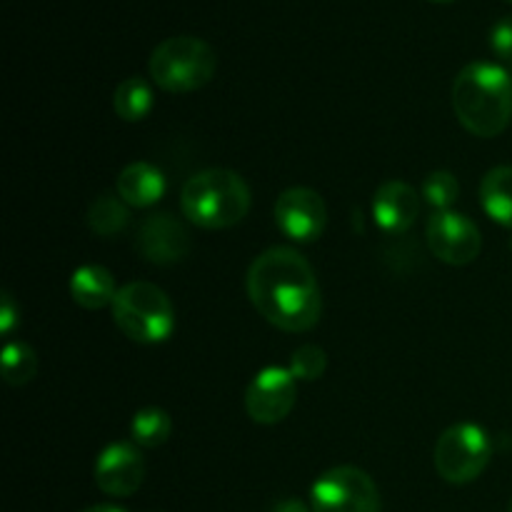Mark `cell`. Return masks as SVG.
I'll use <instances>...</instances> for the list:
<instances>
[{
	"instance_id": "1",
	"label": "cell",
	"mask_w": 512,
	"mask_h": 512,
	"mask_svg": "<svg viewBox=\"0 0 512 512\" xmlns=\"http://www.w3.org/2000/svg\"><path fill=\"white\" fill-rule=\"evenodd\" d=\"M253 308L285 333H308L323 313V295L308 260L293 248H268L245 278Z\"/></svg>"
},
{
	"instance_id": "2",
	"label": "cell",
	"mask_w": 512,
	"mask_h": 512,
	"mask_svg": "<svg viewBox=\"0 0 512 512\" xmlns=\"http://www.w3.org/2000/svg\"><path fill=\"white\" fill-rule=\"evenodd\" d=\"M453 110L475 138H495L512 120V73L500 63L475 60L453 83Z\"/></svg>"
},
{
	"instance_id": "3",
	"label": "cell",
	"mask_w": 512,
	"mask_h": 512,
	"mask_svg": "<svg viewBox=\"0 0 512 512\" xmlns=\"http://www.w3.org/2000/svg\"><path fill=\"white\" fill-rule=\"evenodd\" d=\"M180 210L193 225L225 230L243 223L250 210V188L238 173L210 168L193 175L180 193Z\"/></svg>"
},
{
	"instance_id": "4",
	"label": "cell",
	"mask_w": 512,
	"mask_h": 512,
	"mask_svg": "<svg viewBox=\"0 0 512 512\" xmlns=\"http://www.w3.org/2000/svg\"><path fill=\"white\" fill-rule=\"evenodd\" d=\"M150 78L168 93H193L208 85L218 70L213 45L193 35H175L150 53Z\"/></svg>"
},
{
	"instance_id": "5",
	"label": "cell",
	"mask_w": 512,
	"mask_h": 512,
	"mask_svg": "<svg viewBox=\"0 0 512 512\" xmlns=\"http://www.w3.org/2000/svg\"><path fill=\"white\" fill-rule=\"evenodd\" d=\"M110 308H113V320L120 333H125L135 343H163L175 330L173 303L165 290L145 280L123 285Z\"/></svg>"
},
{
	"instance_id": "6",
	"label": "cell",
	"mask_w": 512,
	"mask_h": 512,
	"mask_svg": "<svg viewBox=\"0 0 512 512\" xmlns=\"http://www.w3.org/2000/svg\"><path fill=\"white\" fill-rule=\"evenodd\" d=\"M493 458L490 435L475 423H458L435 443V470L450 485H468L485 473Z\"/></svg>"
},
{
	"instance_id": "7",
	"label": "cell",
	"mask_w": 512,
	"mask_h": 512,
	"mask_svg": "<svg viewBox=\"0 0 512 512\" xmlns=\"http://www.w3.org/2000/svg\"><path fill=\"white\" fill-rule=\"evenodd\" d=\"M313 512H380L378 485L355 465H338L320 475L310 488Z\"/></svg>"
},
{
	"instance_id": "8",
	"label": "cell",
	"mask_w": 512,
	"mask_h": 512,
	"mask_svg": "<svg viewBox=\"0 0 512 512\" xmlns=\"http://www.w3.org/2000/svg\"><path fill=\"white\" fill-rule=\"evenodd\" d=\"M425 240H428L430 253L440 263L455 265V268L470 265L483 250V235H480L478 225L468 215L455 213V210H438L428 220Z\"/></svg>"
},
{
	"instance_id": "9",
	"label": "cell",
	"mask_w": 512,
	"mask_h": 512,
	"mask_svg": "<svg viewBox=\"0 0 512 512\" xmlns=\"http://www.w3.org/2000/svg\"><path fill=\"white\" fill-rule=\"evenodd\" d=\"M295 398H298V380L293 378L290 368L268 365L250 380L245 390V410L253 423L278 425L295 408Z\"/></svg>"
},
{
	"instance_id": "10",
	"label": "cell",
	"mask_w": 512,
	"mask_h": 512,
	"mask_svg": "<svg viewBox=\"0 0 512 512\" xmlns=\"http://www.w3.org/2000/svg\"><path fill=\"white\" fill-rule=\"evenodd\" d=\"M275 223L285 238L295 243H313L325 233L328 208L315 190L290 188L275 200Z\"/></svg>"
},
{
	"instance_id": "11",
	"label": "cell",
	"mask_w": 512,
	"mask_h": 512,
	"mask_svg": "<svg viewBox=\"0 0 512 512\" xmlns=\"http://www.w3.org/2000/svg\"><path fill=\"white\" fill-rule=\"evenodd\" d=\"M95 485L110 498H130L145 480V460L135 443H110L95 460Z\"/></svg>"
},
{
	"instance_id": "12",
	"label": "cell",
	"mask_w": 512,
	"mask_h": 512,
	"mask_svg": "<svg viewBox=\"0 0 512 512\" xmlns=\"http://www.w3.org/2000/svg\"><path fill=\"white\" fill-rule=\"evenodd\" d=\"M135 250L153 265L180 263L190 253V233L175 215L153 213L135 233Z\"/></svg>"
},
{
	"instance_id": "13",
	"label": "cell",
	"mask_w": 512,
	"mask_h": 512,
	"mask_svg": "<svg viewBox=\"0 0 512 512\" xmlns=\"http://www.w3.org/2000/svg\"><path fill=\"white\" fill-rule=\"evenodd\" d=\"M420 218V195L403 180H388L375 190L373 220L383 233H408Z\"/></svg>"
},
{
	"instance_id": "14",
	"label": "cell",
	"mask_w": 512,
	"mask_h": 512,
	"mask_svg": "<svg viewBox=\"0 0 512 512\" xmlns=\"http://www.w3.org/2000/svg\"><path fill=\"white\" fill-rule=\"evenodd\" d=\"M115 190L130 208H150L165 195V175L160 173V168L140 160L120 170Z\"/></svg>"
},
{
	"instance_id": "15",
	"label": "cell",
	"mask_w": 512,
	"mask_h": 512,
	"mask_svg": "<svg viewBox=\"0 0 512 512\" xmlns=\"http://www.w3.org/2000/svg\"><path fill=\"white\" fill-rule=\"evenodd\" d=\"M118 290L113 273L103 265H83L70 278V295L85 310H100L113 305Z\"/></svg>"
},
{
	"instance_id": "16",
	"label": "cell",
	"mask_w": 512,
	"mask_h": 512,
	"mask_svg": "<svg viewBox=\"0 0 512 512\" xmlns=\"http://www.w3.org/2000/svg\"><path fill=\"white\" fill-rule=\"evenodd\" d=\"M480 205L503 228L512 230V165L493 168L480 183Z\"/></svg>"
},
{
	"instance_id": "17",
	"label": "cell",
	"mask_w": 512,
	"mask_h": 512,
	"mask_svg": "<svg viewBox=\"0 0 512 512\" xmlns=\"http://www.w3.org/2000/svg\"><path fill=\"white\" fill-rule=\"evenodd\" d=\"M150 108H153V90H150V85L145 83L143 78H138V75L123 80V83L115 88L113 110L120 120H125V123H140L143 118H148Z\"/></svg>"
},
{
	"instance_id": "18",
	"label": "cell",
	"mask_w": 512,
	"mask_h": 512,
	"mask_svg": "<svg viewBox=\"0 0 512 512\" xmlns=\"http://www.w3.org/2000/svg\"><path fill=\"white\" fill-rule=\"evenodd\" d=\"M85 220H88V228L95 235H100V238H115V235L125 230L130 213L128 205L120 200V195H100L88 208V218Z\"/></svg>"
},
{
	"instance_id": "19",
	"label": "cell",
	"mask_w": 512,
	"mask_h": 512,
	"mask_svg": "<svg viewBox=\"0 0 512 512\" xmlns=\"http://www.w3.org/2000/svg\"><path fill=\"white\" fill-rule=\"evenodd\" d=\"M173 433V420L160 408H143L130 423V438L140 448H160Z\"/></svg>"
},
{
	"instance_id": "20",
	"label": "cell",
	"mask_w": 512,
	"mask_h": 512,
	"mask_svg": "<svg viewBox=\"0 0 512 512\" xmlns=\"http://www.w3.org/2000/svg\"><path fill=\"white\" fill-rule=\"evenodd\" d=\"M38 355L28 343H8L3 350V380L13 388L28 385L38 375Z\"/></svg>"
},
{
	"instance_id": "21",
	"label": "cell",
	"mask_w": 512,
	"mask_h": 512,
	"mask_svg": "<svg viewBox=\"0 0 512 512\" xmlns=\"http://www.w3.org/2000/svg\"><path fill=\"white\" fill-rule=\"evenodd\" d=\"M460 195V183L450 170H433L423 180V198L435 210H450Z\"/></svg>"
},
{
	"instance_id": "22",
	"label": "cell",
	"mask_w": 512,
	"mask_h": 512,
	"mask_svg": "<svg viewBox=\"0 0 512 512\" xmlns=\"http://www.w3.org/2000/svg\"><path fill=\"white\" fill-rule=\"evenodd\" d=\"M325 368H328V355L318 345H300L293 353L290 360V373L295 380H305V383H313V380L323 378Z\"/></svg>"
},
{
	"instance_id": "23",
	"label": "cell",
	"mask_w": 512,
	"mask_h": 512,
	"mask_svg": "<svg viewBox=\"0 0 512 512\" xmlns=\"http://www.w3.org/2000/svg\"><path fill=\"white\" fill-rule=\"evenodd\" d=\"M490 48H493L500 65L512 73V15H505V18H500L493 25V30H490Z\"/></svg>"
},
{
	"instance_id": "24",
	"label": "cell",
	"mask_w": 512,
	"mask_h": 512,
	"mask_svg": "<svg viewBox=\"0 0 512 512\" xmlns=\"http://www.w3.org/2000/svg\"><path fill=\"white\" fill-rule=\"evenodd\" d=\"M18 305H15L13 295L10 293H3V310H0V330H3V335H10V330L15 328V323H18Z\"/></svg>"
},
{
	"instance_id": "25",
	"label": "cell",
	"mask_w": 512,
	"mask_h": 512,
	"mask_svg": "<svg viewBox=\"0 0 512 512\" xmlns=\"http://www.w3.org/2000/svg\"><path fill=\"white\" fill-rule=\"evenodd\" d=\"M273 512H313V508H308V505L300 503V500L288 498V500H280V503L273 508Z\"/></svg>"
},
{
	"instance_id": "26",
	"label": "cell",
	"mask_w": 512,
	"mask_h": 512,
	"mask_svg": "<svg viewBox=\"0 0 512 512\" xmlns=\"http://www.w3.org/2000/svg\"><path fill=\"white\" fill-rule=\"evenodd\" d=\"M80 512H125V510L118 508V505H90V508H85Z\"/></svg>"
},
{
	"instance_id": "27",
	"label": "cell",
	"mask_w": 512,
	"mask_h": 512,
	"mask_svg": "<svg viewBox=\"0 0 512 512\" xmlns=\"http://www.w3.org/2000/svg\"><path fill=\"white\" fill-rule=\"evenodd\" d=\"M433 3H453V0H433Z\"/></svg>"
},
{
	"instance_id": "28",
	"label": "cell",
	"mask_w": 512,
	"mask_h": 512,
	"mask_svg": "<svg viewBox=\"0 0 512 512\" xmlns=\"http://www.w3.org/2000/svg\"><path fill=\"white\" fill-rule=\"evenodd\" d=\"M508 512H512V500H510V505H508Z\"/></svg>"
},
{
	"instance_id": "29",
	"label": "cell",
	"mask_w": 512,
	"mask_h": 512,
	"mask_svg": "<svg viewBox=\"0 0 512 512\" xmlns=\"http://www.w3.org/2000/svg\"><path fill=\"white\" fill-rule=\"evenodd\" d=\"M510 3H512V0H510Z\"/></svg>"
}]
</instances>
